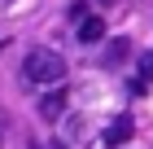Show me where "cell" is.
<instances>
[{
    "mask_svg": "<svg viewBox=\"0 0 153 149\" xmlns=\"http://www.w3.org/2000/svg\"><path fill=\"white\" fill-rule=\"evenodd\" d=\"M61 79H66L61 53H53V48H31L22 57V83H31V88H57Z\"/></svg>",
    "mask_w": 153,
    "mask_h": 149,
    "instance_id": "cell-1",
    "label": "cell"
},
{
    "mask_svg": "<svg viewBox=\"0 0 153 149\" xmlns=\"http://www.w3.org/2000/svg\"><path fill=\"white\" fill-rule=\"evenodd\" d=\"M127 140H131V114H118L105 127V145H127Z\"/></svg>",
    "mask_w": 153,
    "mask_h": 149,
    "instance_id": "cell-2",
    "label": "cell"
},
{
    "mask_svg": "<svg viewBox=\"0 0 153 149\" xmlns=\"http://www.w3.org/2000/svg\"><path fill=\"white\" fill-rule=\"evenodd\" d=\"M61 110H66V92H61V88H53L44 101H39V114H44L48 123H57V118H61Z\"/></svg>",
    "mask_w": 153,
    "mask_h": 149,
    "instance_id": "cell-3",
    "label": "cell"
},
{
    "mask_svg": "<svg viewBox=\"0 0 153 149\" xmlns=\"http://www.w3.org/2000/svg\"><path fill=\"white\" fill-rule=\"evenodd\" d=\"M79 40H83V44L105 40V22H101V18H88V22H79Z\"/></svg>",
    "mask_w": 153,
    "mask_h": 149,
    "instance_id": "cell-4",
    "label": "cell"
},
{
    "mask_svg": "<svg viewBox=\"0 0 153 149\" xmlns=\"http://www.w3.org/2000/svg\"><path fill=\"white\" fill-rule=\"evenodd\" d=\"M127 53H131V40H127V35H114V44L105 48V66H118Z\"/></svg>",
    "mask_w": 153,
    "mask_h": 149,
    "instance_id": "cell-5",
    "label": "cell"
},
{
    "mask_svg": "<svg viewBox=\"0 0 153 149\" xmlns=\"http://www.w3.org/2000/svg\"><path fill=\"white\" fill-rule=\"evenodd\" d=\"M140 75H144V83L153 79V53H144V57H140Z\"/></svg>",
    "mask_w": 153,
    "mask_h": 149,
    "instance_id": "cell-6",
    "label": "cell"
},
{
    "mask_svg": "<svg viewBox=\"0 0 153 149\" xmlns=\"http://www.w3.org/2000/svg\"><path fill=\"white\" fill-rule=\"evenodd\" d=\"M70 18H74V22H88V9H83L79 0H74V4H70Z\"/></svg>",
    "mask_w": 153,
    "mask_h": 149,
    "instance_id": "cell-7",
    "label": "cell"
},
{
    "mask_svg": "<svg viewBox=\"0 0 153 149\" xmlns=\"http://www.w3.org/2000/svg\"><path fill=\"white\" fill-rule=\"evenodd\" d=\"M26 149H39V145H35V140H31V145H26Z\"/></svg>",
    "mask_w": 153,
    "mask_h": 149,
    "instance_id": "cell-8",
    "label": "cell"
}]
</instances>
